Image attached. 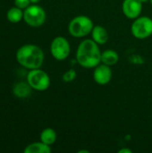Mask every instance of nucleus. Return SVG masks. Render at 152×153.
<instances>
[{
	"instance_id": "22",
	"label": "nucleus",
	"mask_w": 152,
	"mask_h": 153,
	"mask_svg": "<svg viewBox=\"0 0 152 153\" xmlns=\"http://www.w3.org/2000/svg\"><path fill=\"white\" fill-rule=\"evenodd\" d=\"M151 1V4H152V0H150Z\"/></svg>"
},
{
	"instance_id": "20",
	"label": "nucleus",
	"mask_w": 152,
	"mask_h": 153,
	"mask_svg": "<svg viewBox=\"0 0 152 153\" xmlns=\"http://www.w3.org/2000/svg\"><path fill=\"white\" fill-rule=\"evenodd\" d=\"M142 4H145V3H147V2H149L150 0H140Z\"/></svg>"
},
{
	"instance_id": "12",
	"label": "nucleus",
	"mask_w": 152,
	"mask_h": 153,
	"mask_svg": "<svg viewBox=\"0 0 152 153\" xmlns=\"http://www.w3.org/2000/svg\"><path fill=\"white\" fill-rule=\"evenodd\" d=\"M30 89H32L30 84L27 82H17L14 87H13V94L18 97V98H27L30 94Z\"/></svg>"
},
{
	"instance_id": "10",
	"label": "nucleus",
	"mask_w": 152,
	"mask_h": 153,
	"mask_svg": "<svg viewBox=\"0 0 152 153\" xmlns=\"http://www.w3.org/2000/svg\"><path fill=\"white\" fill-rule=\"evenodd\" d=\"M91 36L92 39L99 45L106 44L108 40V30L100 25H96L93 27L91 30Z\"/></svg>"
},
{
	"instance_id": "9",
	"label": "nucleus",
	"mask_w": 152,
	"mask_h": 153,
	"mask_svg": "<svg viewBox=\"0 0 152 153\" xmlns=\"http://www.w3.org/2000/svg\"><path fill=\"white\" fill-rule=\"evenodd\" d=\"M112 78V71L109 65L105 64H99L94 69L93 79L99 85H106L108 84Z\"/></svg>"
},
{
	"instance_id": "3",
	"label": "nucleus",
	"mask_w": 152,
	"mask_h": 153,
	"mask_svg": "<svg viewBox=\"0 0 152 153\" xmlns=\"http://www.w3.org/2000/svg\"><path fill=\"white\" fill-rule=\"evenodd\" d=\"M94 24L86 15H78L71 20L68 25L69 33L74 38H82L91 33Z\"/></svg>"
},
{
	"instance_id": "8",
	"label": "nucleus",
	"mask_w": 152,
	"mask_h": 153,
	"mask_svg": "<svg viewBox=\"0 0 152 153\" xmlns=\"http://www.w3.org/2000/svg\"><path fill=\"white\" fill-rule=\"evenodd\" d=\"M124 14L128 18L134 20L138 18L142 10V3L140 0H125L122 5Z\"/></svg>"
},
{
	"instance_id": "5",
	"label": "nucleus",
	"mask_w": 152,
	"mask_h": 153,
	"mask_svg": "<svg viewBox=\"0 0 152 153\" xmlns=\"http://www.w3.org/2000/svg\"><path fill=\"white\" fill-rule=\"evenodd\" d=\"M23 20L29 26L40 27L46 21V12L41 6L33 4L24 10Z\"/></svg>"
},
{
	"instance_id": "21",
	"label": "nucleus",
	"mask_w": 152,
	"mask_h": 153,
	"mask_svg": "<svg viewBox=\"0 0 152 153\" xmlns=\"http://www.w3.org/2000/svg\"><path fill=\"white\" fill-rule=\"evenodd\" d=\"M82 152H86V153H89V152H88V151H80V152H79V153H82Z\"/></svg>"
},
{
	"instance_id": "6",
	"label": "nucleus",
	"mask_w": 152,
	"mask_h": 153,
	"mask_svg": "<svg viewBox=\"0 0 152 153\" xmlns=\"http://www.w3.org/2000/svg\"><path fill=\"white\" fill-rule=\"evenodd\" d=\"M131 30L133 35L139 39H144L152 35V20L148 16H142L134 19Z\"/></svg>"
},
{
	"instance_id": "4",
	"label": "nucleus",
	"mask_w": 152,
	"mask_h": 153,
	"mask_svg": "<svg viewBox=\"0 0 152 153\" xmlns=\"http://www.w3.org/2000/svg\"><path fill=\"white\" fill-rule=\"evenodd\" d=\"M27 82L32 89L38 91H44L50 86V78L48 74L39 68L32 69L29 72Z\"/></svg>"
},
{
	"instance_id": "2",
	"label": "nucleus",
	"mask_w": 152,
	"mask_h": 153,
	"mask_svg": "<svg viewBox=\"0 0 152 153\" xmlns=\"http://www.w3.org/2000/svg\"><path fill=\"white\" fill-rule=\"evenodd\" d=\"M16 60L21 65L30 70L40 68L44 62V53L37 45H23L16 52Z\"/></svg>"
},
{
	"instance_id": "14",
	"label": "nucleus",
	"mask_w": 152,
	"mask_h": 153,
	"mask_svg": "<svg viewBox=\"0 0 152 153\" xmlns=\"http://www.w3.org/2000/svg\"><path fill=\"white\" fill-rule=\"evenodd\" d=\"M40 141L47 145H52L56 141V133L52 128H46L40 134Z\"/></svg>"
},
{
	"instance_id": "16",
	"label": "nucleus",
	"mask_w": 152,
	"mask_h": 153,
	"mask_svg": "<svg viewBox=\"0 0 152 153\" xmlns=\"http://www.w3.org/2000/svg\"><path fill=\"white\" fill-rule=\"evenodd\" d=\"M63 81L65 82H71L76 78V72L74 69H70L63 74Z\"/></svg>"
},
{
	"instance_id": "19",
	"label": "nucleus",
	"mask_w": 152,
	"mask_h": 153,
	"mask_svg": "<svg viewBox=\"0 0 152 153\" xmlns=\"http://www.w3.org/2000/svg\"><path fill=\"white\" fill-rule=\"evenodd\" d=\"M31 4H38L40 0H30Z\"/></svg>"
},
{
	"instance_id": "7",
	"label": "nucleus",
	"mask_w": 152,
	"mask_h": 153,
	"mask_svg": "<svg viewBox=\"0 0 152 153\" xmlns=\"http://www.w3.org/2000/svg\"><path fill=\"white\" fill-rule=\"evenodd\" d=\"M50 52L55 59L58 61L65 60L71 52V47L68 40L62 36L56 37L51 42Z\"/></svg>"
},
{
	"instance_id": "17",
	"label": "nucleus",
	"mask_w": 152,
	"mask_h": 153,
	"mask_svg": "<svg viewBox=\"0 0 152 153\" xmlns=\"http://www.w3.org/2000/svg\"><path fill=\"white\" fill-rule=\"evenodd\" d=\"M30 4L31 3L30 0H14L15 6H17L21 9H26Z\"/></svg>"
},
{
	"instance_id": "13",
	"label": "nucleus",
	"mask_w": 152,
	"mask_h": 153,
	"mask_svg": "<svg viewBox=\"0 0 152 153\" xmlns=\"http://www.w3.org/2000/svg\"><path fill=\"white\" fill-rule=\"evenodd\" d=\"M119 60V56L116 51L112 49L105 50L101 54V63L105 64L107 65H116Z\"/></svg>"
},
{
	"instance_id": "1",
	"label": "nucleus",
	"mask_w": 152,
	"mask_h": 153,
	"mask_svg": "<svg viewBox=\"0 0 152 153\" xmlns=\"http://www.w3.org/2000/svg\"><path fill=\"white\" fill-rule=\"evenodd\" d=\"M101 52L93 39H84L78 46L76 61L84 68H94L101 63Z\"/></svg>"
},
{
	"instance_id": "15",
	"label": "nucleus",
	"mask_w": 152,
	"mask_h": 153,
	"mask_svg": "<svg viewBox=\"0 0 152 153\" xmlns=\"http://www.w3.org/2000/svg\"><path fill=\"white\" fill-rule=\"evenodd\" d=\"M6 17L9 22L13 23H16V22H19L22 19H23V13L22 9L17 6L12 7L8 10Z\"/></svg>"
},
{
	"instance_id": "11",
	"label": "nucleus",
	"mask_w": 152,
	"mask_h": 153,
	"mask_svg": "<svg viewBox=\"0 0 152 153\" xmlns=\"http://www.w3.org/2000/svg\"><path fill=\"white\" fill-rule=\"evenodd\" d=\"M51 152L50 145H47L41 141L39 143H33L29 144L25 149L24 153H49Z\"/></svg>"
},
{
	"instance_id": "18",
	"label": "nucleus",
	"mask_w": 152,
	"mask_h": 153,
	"mask_svg": "<svg viewBox=\"0 0 152 153\" xmlns=\"http://www.w3.org/2000/svg\"><path fill=\"white\" fill-rule=\"evenodd\" d=\"M133 151L131 149H127V148H124L118 151V153H132Z\"/></svg>"
}]
</instances>
